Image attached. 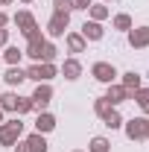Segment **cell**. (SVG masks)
<instances>
[{
	"instance_id": "ac0fdd59",
	"label": "cell",
	"mask_w": 149,
	"mask_h": 152,
	"mask_svg": "<svg viewBox=\"0 0 149 152\" xmlns=\"http://www.w3.org/2000/svg\"><path fill=\"white\" fill-rule=\"evenodd\" d=\"M23 140L29 143V152H50V143H47V134H41V132H32V134H26Z\"/></svg>"
},
{
	"instance_id": "d4e9b609",
	"label": "cell",
	"mask_w": 149,
	"mask_h": 152,
	"mask_svg": "<svg viewBox=\"0 0 149 152\" xmlns=\"http://www.w3.org/2000/svg\"><path fill=\"white\" fill-rule=\"evenodd\" d=\"M56 58H58V47L47 38L44 41V50H41V61H50V64H56Z\"/></svg>"
},
{
	"instance_id": "3957f363",
	"label": "cell",
	"mask_w": 149,
	"mask_h": 152,
	"mask_svg": "<svg viewBox=\"0 0 149 152\" xmlns=\"http://www.w3.org/2000/svg\"><path fill=\"white\" fill-rule=\"evenodd\" d=\"M26 70V79H32V82H53L58 76V67L56 64H50V61H32L29 67H23Z\"/></svg>"
},
{
	"instance_id": "2e32d148",
	"label": "cell",
	"mask_w": 149,
	"mask_h": 152,
	"mask_svg": "<svg viewBox=\"0 0 149 152\" xmlns=\"http://www.w3.org/2000/svg\"><path fill=\"white\" fill-rule=\"evenodd\" d=\"M0 58H3L9 67H15V64H20V58H23V50L15 47V44H6V47L0 50Z\"/></svg>"
},
{
	"instance_id": "1f68e13d",
	"label": "cell",
	"mask_w": 149,
	"mask_h": 152,
	"mask_svg": "<svg viewBox=\"0 0 149 152\" xmlns=\"http://www.w3.org/2000/svg\"><path fill=\"white\" fill-rule=\"evenodd\" d=\"M9 23H12V18H9V15H6V12H0V29H6V26H9Z\"/></svg>"
},
{
	"instance_id": "f546056e",
	"label": "cell",
	"mask_w": 149,
	"mask_h": 152,
	"mask_svg": "<svg viewBox=\"0 0 149 152\" xmlns=\"http://www.w3.org/2000/svg\"><path fill=\"white\" fill-rule=\"evenodd\" d=\"M12 152H29V143H26V140H18V143L12 146Z\"/></svg>"
},
{
	"instance_id": "74e56055",
	"label": "cell",
	"mask_w": 149,
	"mask_h": 152,
	"mask_svg": "<svg viewBox=\"0 0 149 152\" xmlns=\"http://www.w3.org/2000/svg\"><path fill=\"white\" fill-rule=\"evenodd\" d=\"M0 94H3V88H0Z\"/></svg>"
},
{
	"instance_id": "7402d4cb",
	"label": "cell",
	"mask_w": 149,
	"mask_h": 152,
	"mask_svg": "<svg viewBox=\"0 0 149 152\" xmlns=\"http://www.w3.org/2000/svg\"><path fill=\"white\" fill-rule=\"evenodd\" d=\"M88 152H111V140L102 137V134H96V137L88 140Z\"/></svg>"
},
{
	"instance_id": "e0dca14e",
	"label": "cell",
	"mask_w": 149,
	"mask_h": 152,
	"mask_svg": "<svg viewBox=\"0 0 149 152\" xmlns=\"http://www.w3.org/2000/svg\"><path fill=\"white\" fill-rule=\"evenodd\" d=\"M44 41H47V35L26 41V47H23V56H26V58H32V61H41V50H44Z\"/></svg>"
},
{
	"instance_id": "d6a6232c",
	"label": "cell",
	"mask_w": 149,
	"mask_h": 152,
	"mask_svg": "<svg viewBox=\"0 0 149 152\" xmlns=\"http://www.w3.org/2000/svg\"><path fill=\"white\" fill-rule=\"evenodd\" d=\"M12 3H15V0H0V6H12Z\"/></svg>"
},
{
	"instance_id": "e575fe53",
	"label": "cell",
	"mask_w": 149,
	"mask_h": 152,
	"mask_svg": "<svg viewBox=\"0 0 149 152\" xmlns=\"http://www.w3.org/2000/svg\"><path fill=\"white\" fill-rule=\"evenodd\" d=\"M18 3H35V0H18Z\"/></svg>"
},
{
	"instance_id": "ffe728a7",
	"label": "cell",
	"mask_w": 149,
	"mask_h": 152,
	"mask_svg": "<svg viewBox=\"0 0 149 152\" xmlns=\"http://www.w3.org/2000/svg\"><path fill=\"white\" fill-rule=\"evenodd\" d=\"M108 15H111V9H108L105 3H93L91 9H88V20H96V23H102Z\"/></svg>"
},
{
	"instance_id": "603a6c76",
	"label": "cell",
	"mask_w": 149,
	"mask_h": 152,
	"mask_svg": "<svg viewBox=\"0 0 149 152\" xmlns=\"http://www.w3.org/2000/svg\"><path fill=\"white\" fill-rule=\"evenodd\" d=\"M15 102H18V91H6L0 94V108L6 114H15Z\"/></svg>"
},
{
	"instance_id": "7c38bea8",
	"label": "cell",
	"mask_w": 149,
	"mask_h": 152,
	"mask_svg": "<svg viewBox=\"0 0 149 152\" xmlns=\"http://www.w3.org/2000/svg\"><path fill=\"white\" fill-rule=\"evenodd\" d=\"M64 47H67V53L79 56V53H85V50H88V41L79 35V32H64Z\"/></svg>"
},
{
	"instance_id": "f35d334b",
	"label": "cell",
	"mask_w": 149,
	"mask_h": 152,
	"mask_svg": "<svg viewBox=\"0 0 149 152\" xmlns=\"http://www.w3.org/2000/svg\"><path fill=\"white\" fill-rule=\"evenodd\" d=\"M0 61H3V58H0Z\"/></svg>"
},
{
	"instance_id": "8d00e7d4",
	"label": "cell",
	"mask_w": 149,
	"mask_h": 152,
	"mask_svg": "<svg viewBox=\"0 0 149 152\" xmlns=\"http://www.w3.org/2000/svg\"><path fill=\"white\" fill-rule=\"evenodd\" d=\"M73 152H82V149H73Z\"/></svg>"
},
{
	"instance_id": "5bb4252c",
	"label": "cell",
	"mask_w": 149,
	"mask_h": 152,
	"mask_svg": "<svg viewBox=\"0 0 149 152\" xmlns=\"http://www.w3.org/2000/svg\"><path fill=\"white\" fill-rule=\"evenodd\" d=\"M120 85H123L129 94H134L137 88H143V76L134 73V70H126V73H120Z\"/></svg>"
},
{
	"instance_id": "d6986e66",
	"label": "cell",
	"mask_w": 149,
	"mask_h": 152,
	"mask_svg": "<svg viewBox=\"0 0 149 152\" xmlns=\"http://www.w3.org/2000/svg\"><path fill=\"white\" fill-rule=\"evenodd\" d=\"M131 26H134V20H131V15H126V12H117L111 18V29H117V32H129Z\"/></svg>"
},
{
	"instance_id": "8fae6325",
	"label": "cell",
	"mask_w": 149,
	"mask_h": 152,
	"mask_svg": "<svg viewBox=\"0 0 149 152\" xmlns=\"http://www.w3.org/2000/svg\"><path fill=\"white\" fill-rule=\"evenodd\" d=\"M79 35L85 38V41H102V38H105V29H102V23H96V20H85L82 29H79Z\"/></svg>"
},
{
	"instance_id": "4fadbf2b",
	"label": "cell",
	"mask_w": 149,
	"mask_h": 152,
	"mask_svg": "<svg viewBox=\"0 0 149 152\" xmlns=\"http://www.w3.org/2000/svg\"><path fill=\"white\" fill-rule=\"evenodd\" d=\"M20 82H26V70H23L20 64H15V67H9V70L3 73V85H9V88H18Z\"/></svg>"
},
{
	"instance_id": "6da1fadb",
	"label": "cell",
	"mask_w": 149,
	"mask_h": 152,
	"mask_svg": "<svg viewBox=\"0 0 149 152\" xmlns=\"http://www.w3.org/2000/svg\"><path fill=\"white\" fill-rule=\"evenodd\" d=\"M12 23L20 29V35L26 38V41H32V38H41L44 32H41V26H38L35 15L29 12V9H18L15 15H12Z\"/></svg>"
},
{
	"instance_id": "4dcf8cb0",
	"label": "cell",
	"mask_w": 149,
	"mask_h": 152,
	"mask_svg": "<svg viewBox=\"0 0 149 152\" xmlns=\"http://www.w3.org/2000/svg\"><path fill=\"white\" fill-rule=\"evenodd\" d=\"M9 44V29H0V50Z\"/></svg>"
},
{
	"instance_id": "f1b7e54d",
	"label": "cell",
	"mask_w": 149,
	"mask_h": 152,
	"mask_svg": "<svg viewBox=\"0 0 149 152\" xmlns=\"http://www.w3.org/2000/svg\"><path fill=\"white\" fill-rule=\"evenodd\" d=\"M73 6H76V9H85V12H88V9L93 6V0H73Z\"/></svg>"
},
{
	"instance_id": "9a60e30c",
	"label": "cell",
	"mask_w": 149,
	"mask_h": 152,
	"mask_svg": "<svg viewBox=\"0 0 149 152\" xmlns=\"http://www.w3.org/2000/svg\"><path fill=\"white\" fill-rule=\"evenodd\" d=\"M56 129V117L50 111H38V117H35V132H41V134H50Z\"/></svg>"
},
{
	"instance_id": "ba28073f",
	"label": "cell",
	"mask_w": 149,
	"mask_h": 152,
	"mask_svg": "<svg viewBox=\"0 0 149 152\" xmlns=\"http://www.w3.org/2000/svg\"><path fill=\"white\" fill-rule=\"evenodd\" d=\"M126 38H129L131 50H146L149 47V26L146 23H143V26H131L129 32H126Z\"/></svg>"
},
{
	"instance_id": "7a4b0ae2",
	"label": "cell",
	"mask_w": 149,
	"mask_h": 152,
	"mask_svg": "<svg viewBox=\"0 0 149 152\" xmlns=\"http://www.w3.org/2000/svg\"><path fill=\"white\" fill-rule=\"evenodd\" d=\"M123 132H126V137L129 140H134V143H143V140H149V117H131V120H123Z\"/></svg>"
},
{
	"instance_id": "4316f807",
	"label": "cell",
	"mask_w": 149,
	"mask_h": 152,
	"mask_svg": "<svg viewBox=\"0 0 149 152\" xmlns=\"http://www.w3.org/2000/svg\"><path fill=\"white\" fill-rule=\"evenodd\" d=\"M111 108H114V105H111V102H108V99H105V96H96V99H93V114H96L99 120H102L105 114L111 111Z\"/></svg>"
},
{
	"instance_id": "5b68a950",
	"label": "cell",
	"mask_w": 149,
	"mask_h": 152,
	"mask_svg": "<svg viewBox=\"0 0 149 152\" xmlns=\"http://www.w3.org/2000/svg\"><path fill=\"white\" fill-rule=\"evenodd\" d=\"M70 29V12H53L47 20V38H61Z\"/></svg>"
},
{
	"instance_id": "8992f818",
	"label": "cell",
	"mask_w": 149,
	"mask_h": 152,
	"mask_svg": "<svg viewBox=\"0 0 149 152\" xmlns=\"http://www.w3.org/2000/svg\"><path fill=\"white\" fill-rule=\"evenodd\" d=\"M91 76L99 82V85H111V82H117V67H114L111 61H93L91 64Z\"/></svg>"
},
{
	"instance_id": "836d02e7",
	"label": "cell",
	"mask_w": 149,
	"mask_h": 152,
	"mask_svg": "<svg viewBox=\"0 0 149 152\" xmlns=\"http://www.w3.org/2000/svg\"><path fill=\"white\" fill-rule=\"evenodd\" d=\"M3 120H6V111H3V108H0V123H3Z\"/></svg>"
},
{
	"instance_id": "30bf717a",
	"label": "cell",
	"mask_w": 149,
	"mask_h": 152,
	"mask_svg": "<svg viewBox=\"0 0 149 152\" xmlns=\"http://www.w3.org/2000/svg\"><path fill=\"white\" fill-rule=\"evenodd\" d=\"M82 70H85V67H82V61H79V58H76V56L64 58V61H61V67H58V73L64 76L67 82H76V79L82 76Z\"/></svg>"
},
{
	"instance_id": "83f0119b",
	"label": "cell",
	"mask_w": 149,
	"mask_h": 152,
	"mask_svg": "<svg viewBox=\"0 0 149 152\" xmlns=\"http://www.w3.org/2000/svg\"><path fill=\"white\" fill-rule=\"evenodd\" d=\"M53 12H76L73 0H53Z\"/></svg>"
},
{
	"instance_id": "277c9868",
	"label": "cell",
	"mask_w": 149,
	"mask_h": 152,
	"mask_svg": "<svg viewBox=\"0 0 149 152\" xmlns=\"http://www.w3.org/2000/svg\"><path fill=\"white\" fill-rule=\"evenodd\" d=\"M20 134H23L20 117H15V120H3V123H0V146H15V143L20 140Z\"/></svg>"
},
{
	"instance_id": "44dd1931",
	"label": "cell",
	"mask_w": 149,
	"mask_h": 152,
	"mask_svg": "<svg viewBox=\"0 0 149 152\" xmlns=\"http://www.w3.org/2000/svg\"><path fill=\"white\" fill-rule=\"evenodd\" d=\"M131 99L137 102V108L143 111V117H149V88H137V91L131 94Z\"/></svg>"
},
{
	"instance_id": "52a82bcc",
	"label": "cell",
	"mask_w": 149,
	"mask_h": 152,
	"mask_svg": "<svg viewBox=\"0 0 149 152\" xmlns=\"http://www.w3.org/2000/svg\"><path fill=\"white\" fill-rule=\"evenodd\" d=\"M50 102H53V85H50V82H38L35 91H32V105H35V111H47Z\"/></svg>"
},
{
	"instance_id": "484cf974",
	"label": "cell",
	"mask_w": 149,
	"mask_h": 152,
	"mask_svg": "<svg viewBox=\"0 0 149 152\" xmlns=\"http://www.w3.org/2000/svg\"><path fill=\"white\" fill-rule=\"evenodd\" d=\"M29 111H35V105H32V96H20L18 94V102H15V114H29Z\"/></svg>"
},
{
	"instance_id": "9c48e42d",
	"label": "cell",
	"mask_w": 149,
	"mask_h": 152,
	"mask_svg": "<svg viewBox=\"0 0 149 152\" xmlns=\"http://www.w3.org/2000/svg\"><path fill=\"white\" fill-rule=\"evenodd\" d=\"M105 99H108L114 108H117V105L129 102V99H131V94L126 91V88H123V85H120V82H111V85H105Z\"/></svg>"
},
{
	"instance_id": "cb8c5ba5",
	"label": "cell",
	"mask_w": 149,
	"mask_h": 152,
	"mask_svg": "<svg viewBox=\"0 0 149 152\" xmlns=\"http://www.w3.org/2000/svg\"><path fill=\"white\" fill-rule=\"evenodd\" d=\"M102 126H108V129H123V114L117 111V108H111V111L105 114V117H102Z\"/></svg>"
},
{
	"instance_id": "d590c367",
	"label": "cell",
	"mask_w": 149,
	"mask_h": 152,
	"mask_svg": "<svg viewBox=\"0 0 149 152\" xmlns=\"http://www.w3.org/2000/svg\"><path fill=\"white\" fill-rule=\"evenodd\" d=\"M102 3H111V0H102Z\"/></svg>"
}]
</instances>
